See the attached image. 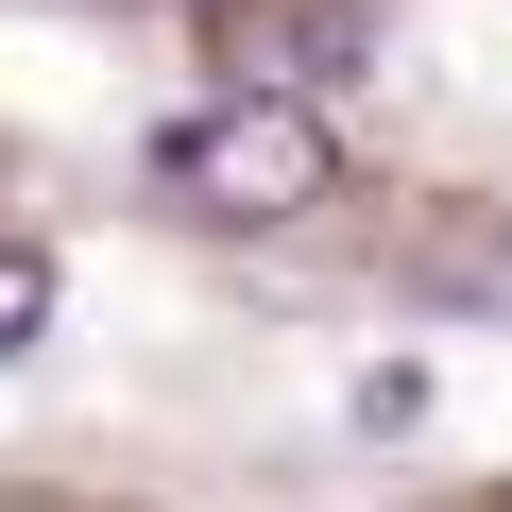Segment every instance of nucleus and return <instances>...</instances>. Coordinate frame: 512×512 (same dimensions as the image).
<instances>
[{
  "instance_id": "1",
  "label": "nucleus",
  "mask_w": 512,
  "mask_h": 512,
  "mask_svg": "<svg viewBox=\"0 0 512 512\" xmlns=\"http://www.w3.org/2000/svg\"><path fill=\"white\" fill-rule=\"evenodd\" d=\"M325 120L308 103H256V86H222V103H188L171 137H154V188H188L205 222H291V205H325Z\"/></svg>"
},
{
  "instance_id": "2",
  "label": "nucleus",
  "mask_w": 512,
  "mask_h": 512,
  "mask_svg": "<svg viewBox=\"0 0 512 512\" xmlns=\"http://www.w3.org/2000/svg\"><path fill=\"white\" fill-rule=\"evenodd\" d=\"M308 69H325V86L359 69V18H342V0H239V86H256V103H291Z\"/></svg>"
},
{
  "instance_id": "3",
  "label": "nucleus",
  "mask_w": 512,
  "mask_h": 512,
  "mask_svg": "<svg viewBox=\"0 0 512 512\" xmlns=\"http://www.w3.org/2000/svg\"><path fill=\"white\" fill-rule=\"evenodd\" d=\"M35 342H52V256L0 239V359H35Z\"/></svg>"
},
{
  "instance_id": "4",
  "label": "nucleus",
  "mask_w": 512,
  "mask_h": 512,
  "mask_svg": "<svg viewBox=\"0 0 512 512\" xmlns=\"http://www.w3.org/2000/svg\"><path fill=\"white\" fill-rule=\"evenodd\" d=\"M342 410H359V427H376V444H393V427H427V359H376V376H359V393H342Z\"/></svg>"
},
{
  "instance_id": "5",
  "label": "nucleus",
  "mask_w": 512,
  "mask_h": 512,
  "mask_svg": "<svg viewBox=\"0 0 512 512\" xmlns=\"http://www.w3.org/2000/svg\"><path fill=\"white\" fill-rule=\"evenodd\" d=\"M222 18H239V0H222Z\"/></svg>"
}]
</instances>
